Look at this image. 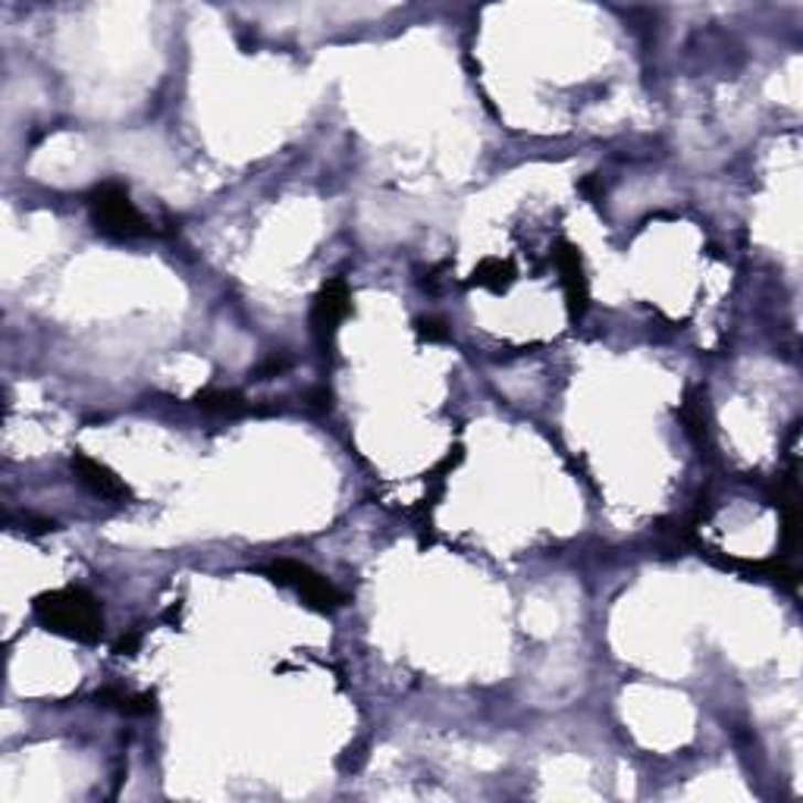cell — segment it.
<instances>
[{
  "label": "cell",
  "mask_w": 803,
  "mask_h": 803,
  "mask_svg": "<svg viewBox=\"0 0 803 803\" xmlns=\"http://www.w3.org/2000/svg\"><path fill=\"white\" fill-rule=\"evenodd\" d=\"M474 282H481L486 289H505L512 282V267L502 261H483L478 270H474Z\"/></svg>",
  "instance_id": "cell-9"
},
{
  "label": "cell",
  "mask_w": 803,
  "mask_h": 803,
  "mask_svg": "<svg viewBox=\"0 0 803 803\" xmlns=\"http://www.w3.org/2000/svg\"><path fill=\"white\" fill-rule=\"evenodd\" d=\"M418 333H421L427 342H446V340H449V330H446V323L437 321V318H424V321H418Z\"/></svg>",
  "instance_id": "cell-10"
},
{
  "label": "cell",
  "mask_w": 803,
  "mask_h": 803,
  "mask_svg": "<svg viewBox=\"0 0 803 803\" xmlns=\"http://www.w3.org/2000/svg\"><path fill=\"white\" fill-rule=\"evenodd\" d=\"M349 286L345 280H330L321 289V296L314 299V311H311V326H314V336L321 340V345L333 340L336 326L342 318L349 314Z\"/></svg>",
  "instance_id": "cell-4"
},
{
  "label": "cell",
  "mask_w": 803,
  "mask_h": 803,
  "mask_svg": "<svg viewBox=\"0 0 803 803\" xmlns=\"http://www.w3.org/2000/svg\"><path fill=\"white\" fill-rule=\"evenodd\" d=\"M267 571H270V578L277 583H286V587L299 590L301 597L308 600V606H314V609L333 612V609H340L342 602H345V597H342L340 590L326 581V578H321L314 568H308V565L280 559V563L270 565Z\"/></svg>",
  "instance_id": "cell-3"
},
{
  "label": "cell",
  "mask_w": 803,
  "mask_h": 803,
  "mask_svg": "<svg viewBox=\"0 0 803 803\" xmlns=\"http://www.w3.org/2000/svg\"><path fill=\"white\" fill-rule=\"evenodd\" d=\"M35 615L47 631H57V634H66L82 643L98 641L100 628H104L98 600L92 593H85L82 587H66V590L39 597Z\"/></svg>",
  "instance_id": "cell-1"
},
{
  "label": "cell",
  "mask_w": 803,
  "mask_h": 803,
  "mask_svg": "<svg viewBox=\"0 0 803 803\" xmlns=\"http://www.w3.org/2000/svg\"><path fill=\"white\" fill-rule=\"evenodd\" d=\"M195 402L211 415H245L248 411V402L236 389H204L195 396Z\"/></svg>",
  "instance_id": "cell-8"
},
{
  "label": "cell",
  "mask_w": 803,
  "mask_h": 803,
  "mask_svg": "<svg viewBox=\"0 0 803 803\" xmlns=\"http://www.w3.org/2000/svg\"><path fill=\"white\" fill-rule=\"evenodd\" d=\"M73 471H76L79 483H85L95 496H104V500L114 502H122L129 496V486H126L107 464L95 462V459H88V456H82V452L73 456Z\"/></svg>",
  "instance_id": "cell-5"
},
{
  "label": "cell",
  "mask_w": 803,
  "mask_h": 803,
  "mask_svg": "<svg viewBox=\"0 0 803 803\" xmlns=\"http://www.w3.org/2000/svg\"><path fill=\"white\" fill-rule=\"evenodd\" d=\"M553 258H556V267H559V274H563V286L565 296H568L571 314H583V308H587V280H583V267L578 248L568 245V242H559V248H556Z\"/></svg>",
  "instance_id": "cell-6"
},
{
  "label": "cell",
  "mask_w": 803,
  "mask_h": 803,
  "mask_svg": "<svg viewBox=\"0 0 803 803\" xmlns=\"http://www.w3.org/2000/svg\"><path fill=\"white\" fill-rule=\"evenodd\" d=\"M88 207H92V221L104 236L139 239V236L151 233L148 221L141 217V211L132 204L126 185H120V182H100L98 189L88 195Z\"/></svg>",
  "instance_id": "cell-2"
},
{
  "label": "cell",
  "mask_w": 803,
  "mask_h": 803,
  "mask_svg": "<svg viewBox=\"0 0 803 803\" xmlns=\"http://www.w3.org/2000/svg\"><path fill=\"white\" fill-rule=\"evenodd\" d=\"M95 700L100 706H110V709H120L126 716H148L154 709V700L148 694H129V690H120V687H104L98 690Z\"/></svg>",
  "instance_id": "cell-7"
}]
</instances>
